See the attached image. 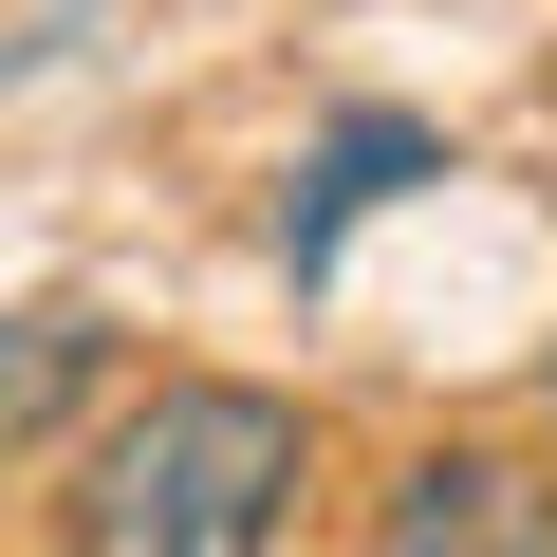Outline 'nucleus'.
<instances>
[{
  "label": "nucleus",
  "instance_id": "nucleus-5",
  "mask_svg": "<svg viewBox=\"0 0 557 557\" xmlns=\"http://www.w3.org/2000/svg\"><path fill=\"white\" fill-rule=\"evenodd\" d=\"M539 391H557V372H539Z\"/></svg>",
  "mask_w": 557,
  "mask_h": 557
},
{
  "label": "nucleus",
  "instance_id": "nucleus-1",
  "mask_svg": "<svg viewBox=\"0 0 557 557\" xmlns=\"http://www.w3.org/2000/svg\"><path fill=\"white\" fill-rule=\"evenodd\" d=\"M298 391H242V372H168L94 428L75 465V557H260L278 520H298Z\"/></svg>",
  "mask_w": 557,
  "mask_h": 557
},
{
  "label": "nucleus",
  "instance_id": "nucleus-3",
  "mask_svg": "<svg viewBox=\"0 0 557 557\" xmlns=\"http://www.w3.org/2000/svg\"><path fill=\"white\" fill-rule=\"evenodd\" d=\"M409 168H446V131H409V112H354L317 168H298V205H278V260L298 278H335V242H354V205H391Z\"/></svg>",
  "mask_w": 557,
  "mask_h": 557
},
{
  "label": "nucleus",
  "instance_id": "nucleus-4",
  "mask_svg": "<svg viewBox=\"0 0 557 557\" xmlns=\"http://www.w3.org/2000/svg\"><path fill=\"white\" fill-rule=\"evenodd\" d=\"M94 372H112V335H94V317H0V446H38Z\"/></svg>",
  "mask_w": 557,
  "mask_h": 557
},
{
  "label": "nucleus",
  "instance_id": "nucleus-2",
  "mask_svg": "<svg viewBox=\"0 0 557 557\" xmlns=\"http://www.w3.org/2000/svg\"><path fill=\"white\" fill-rule=\"evenodd\" d=\"M372 557H557V465L539 446H409L372 483Z\"/></svg>",
  "mask_w": 557,
  "mask_h": 557
}]
</instances>
